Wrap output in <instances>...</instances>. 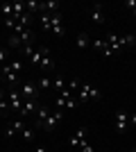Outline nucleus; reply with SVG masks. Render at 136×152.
I'll return each instance as SVG.
<instances>
[{
    "instance_id": "nucleus-9",
    "label": "nucleus",
    "mask_w": 136,
    "mask_h": 152,
    "mask_svg": "<svg viewBox=\"0 0 136 152\" xmlns=\"http://www.w3.org/2000/svg\"><path fill=\"white\" fill-rule=\"evenodd\" d=\"M127 127H129V114L127 111H116V129L118 132H127Z\"/></svg>"
},
{
    "instance_id": "nucleus-23",
    "label": "nucleus",
    "mask_w": 136,
    "mask_h": 152,
    "mask_svg": "<svg viewBox=\"0 0 136 152\" xmlns=\"http://www.w3.org/2000/svg\"><path fill=\"white\" fill-rule=\"evenodd\" d=\"M7 48H23V43H20V39H18V34H9V39H7Z\"/></svg>"
},
{
    "instance_id": "nucleus-7",
    "label": "nucleus",
    "mask_w": 136,
    "mask_h": 152,
    "mask_svg": "<svg viewBox=\"0 0 136 152\" xmlns=\"http://www.w3.org/2000/svg\"><path fill=\"white\" fill-rule=\"evenodd\" d=\"M23 129H25V125H23V118H16L14 123H9V125H7L5 136H7V139H14V136H16V134H20Z\"/></svg>"
},
{
    "instance_id": "nucleus-25",
    "label": "nucleus",
    "mask_w": 136,
    "mask_h": 152,
    "mask_svg": "<svg viewBox=\"0 0 136 152\" xmlns=\"http://www.w3.org/2000/svg\"><path fill=\"white\" fill-rule=\"evenodd\" d=\"M123 48H134V41H136V37L134 34H123Z\"/></svg>"
},
{
    "instance_id": "nucleus-15",
    "label": "nucleus",
    "mask_w": 136,
    "mask_h": 152,
    "mask_svg": "<svg viewBox=\"0 0 136 152\" xmlns=\"http://www.w3.org/2000/svg\"><path fill=\"white\" fill-rule=\"evenodd\" d=\"M104 41H107V45H109L113 52L123 50V39L118 37V34H113V32H111V34H107V39H104Z\"/></svg>"
},
{
    "instance_id": "nucleus-6",
    "label": "nucleus",
    "mask_w": 136,
    "mask_h": 152,
    "mask_svg": "<svg viewBox=\"0 0 136 152\" xmlns=\"http://www.w3.org/2000/svg\"><path fill=\"white\" fill-rule=\"evenodd\" d=\"M86 127H77V132L73 134L71 136V141H68V143H71V148H82L86 143Z\"/></svg>"
},
{
    "instance_id": "nucleus-16",
    "label": "nucleus",
    "mask_w": 136,
    "mask_h": 152,
    "mask_svg": "<svg viewBox=\"0 0 136 152\" xmlns=\"http://www.w3.org/2000/svg\"><path fill=\"white\" fill-rule=\"evenodd\" d=\"M59 2L57 0H48V2H41V14H48V16H52V14H59Z\"/></svg>"
},
{
    "instance_id": "nucleus-27",
    "label": "nucleus",
    "mask_w": 136,
    "mask_h": 152,
    "mask_svg": "<svg viewBox=\"0 0 136 152\" xmlns=\"http://www.w3.org/2000/svg\"><path fill=\"white\" fill-rule=\"evenodd\" d=\"M77 104H79V102L75 100V95H73V98H68V100H66V109H68V111H75V109H77Z\"/></svg>"
},
{
    "instance_id": "nucleus-29",
    "label": "nucleus",
    "mask_w": 136,
    "mask_h": 152,
    "mask_svg": "<svg viewBox=\"0 0 136 152\" xmlns=\"http://www.w3.org/2000/svg\"><path fill=\"white\" fill-rule=\"evenodd\" d=\"M7 59H9V50H7V48H0V64H7Z\"/></svg>"
},
{
    "instance_id": "nucleus-18",
    "label": "nucleus",
    "mask_w": 136,
    "mask_h": 152,
    "mask_svg": "<svg viewBox=\"0 0 136 152\" xmlns=\"http://www.w3.org/2000/svg\"><path fill=\"white\" fill-rule=\"evenodd\" d=\"M25 12L30 14V16L41 14V2H36V0H27V2H25Z\"/></svg>"
},
{
    "instance_id": "nucleus-5",
    "label": "nucleus",
    "mask_w": 136,
    "mask_h": 152,
    "mask_svg": "<svg viewBox=\"0 0 136 152\" xmlns=\"http://www.w3.org/2000/svg\"><path fill=\"white\" fill-rule=\"evenodd\" d=\"M50 32L55 37H64V23H61V14H52L50 16Z\"/></svg>"
},
{
    "instance_id": "nucleus-24",
    "label": "nucleus",
    "mask_w": 136,
    "mask_h": 152,
    "mask_svg": "<svg viewBox=\"0 0 136 152\" xmlns=\"http://www.w3.org/2000/svg\"><path fill=\"white\" fill-rule=\"evenodd\" d=\"M0 12L5 18H14V5L12 2H5V5H0Z\"/></svg>"
},
{
    "instance_id": "nucleus-12",
    "label": "nucleus",
    "mask_w": 136,
    "mask_h": 152,
    "mask_svg": "<svg viewBox=\"0 0 136 152\" xmlns=\"http://www.w3.org/2000/svg\"><path fill=\"white\" fill-rule=\"evenodd\" d=\"M41 104H39V100H25L23 102V107H20V111H18V116L23 118V116H27V114H36V109H39Z\"/></svg>"
},
{
    "instance_id": "nucleus-19",
    "label": "nucleus",
    "mask_w": 136,
    "mask_h": 152,
    "mask_svg": "<svg viewBox=\"0 0 136 152\" xmlns=\"http://www.w3.org/2000/svg\"><path fill=\"white\" fill-rule=\"evenodd\" d=\"M52 89L57 91V93H64V91H66V80L61 75H57L55 80H52Z\"/></svg>"
},
{
    "instance_id": "nucleus-36",
    "label": "nucleus",
    "mask_w": 136,
    "mask_h": 152,
    "mask_svg": "<svg viewBox=\"0 0 136 152\" xmlns=\"http://www.w3.org/2000/svg\"><path fill=\"white\" fill-rule=\"evenodd\" d=\"M129 152H136V148H132V150H129Z\"/></svg>"
},
{
    "instance_id": "nucleus-14",
    "label": "nucleus",
    "mask_w": 136,
    "mask_h": 152,
    "mask_svg": "<svg viewBox=\"0 0 136 152\" xmlns=\"http://www.w3.org/2000/svg\"><path fill=\"white\" fill-rule=\"evenodd\" d=\"M91 43H93V39H91L86 32H79L77 39H75V48H77V50H86V48H91Z\"/></svg>"
},
{
    "instance_id": "nucleus-30",
    "label": "nucleus",
    "mask_w": 136,
    "mask_h": 152,
    "mask_svg": "<svg viewBox=\"0 0 136 152\" xmlns=\"http://www.w3.org/2000/svg\"><path fill=\"white\" fill-rule=\"evenodd\" d=\"M9 66H12V70H16V73H20V68H23L20 61H9Z\"/></svg>"
},
{
    "instance_id": "nucleus-34",
    "label": "nucleus",
    "mask_w": 136,
    "mask_h": 152,
    "mask_svg": "<svg viewBox=\"0 0 136 152\" xmlns=\"http://www.w3.org/2000/svg\"><path fill=\"white\" fill-rule=\"evenodd\" d=\"M34 152H48V150H45V148H36Z\"/></svg>"
},
{
    "instance_id": "nucleus-22",
    "label": "nucleus",
    "mask_w": 136,
    "mask_h": 152,
    "mask_svg": "<svg viewBox=\"0 0 136 152\" xmlns=\"http://www.w3.org/2000/svg\"><path fill=\"white\" fill-rule=\"evenodd\" d=\"M36 86H39V91H50L52 89V80L50 77H39V82H36Z\"/></svg>"
},
{
    "instance_id": "nucleus-31",
    "label": "nucleus",
    "mask_w": 136,
    "mask_h": 152,
    "mask_svg": "<svg viewBox=\"0 0 136 152\" xmlns=\"http://www.w3.org/2000/svg\"><path fill=\"white\" fill-rule=\"evenodd\" d=\"M123 7H127V9H136V0H125Z\"/></svg>"
},
{
    "instance_id": "nucleus-13",
    "label": "nucleus",
    "mask_w": 136,
    "mask_h": 152,
    "mask_svg": "<svg viewBox=\"0 0 136 152\" xmlns=\"http://www.w3.org/2000/svg\"><path fill=\"white\" fill-rule=\"evenodd\" d=\"M18 39H20V43H23V48H25V45H34V41H36V34H34L32 27H25V30L18 34Z\"/></svg>"
},
{
    "instance_id": "nucleus-32",
    "label": "nucleus",
    "mask_w": 136,
    "mask_h": 152,
    "mask_svg": "<svg viewBox=\"0 0 136 152\" xmlns=\"http://www.w3.org/2000/svg\"><path fill=\"white\" fill-rule=\"evenodd\" d=\"M79 150H82V152H93V145H89V143H84V145L79 148Z\"/></svg>"
},
{
    "instance_id": "nucleus-8",
    "label": "nucleus",
    "mask_w": 136,
    "mask_h": 152,
    "mask_svg": "<svg viewBox=\"0 0 136 152\" xmlns=\"http://www.w3.org/2000/svg\"><path fill=\"white\" fill-rule=\"evenodd\" d=\"M91 20H93V23H95V25H102L104 23V7L100 5V2H95V5L91 7Z\"/></svg>"
},
{
    "instance_id": "nucleus-3",
    "label": "nucleus",
    "mask_w": 136,
    "mask_h": 152,
    "mask_svg": "<svg viewBox=\"0 0 136 152\" xmlns=\"http://www.w3.org/2000/svg\"><path fill=\"white\" fill-rule=\"evenodd\" d=\"M20 95H23V100H39L41 91L34 82H23L20 84Z\"/></svg>"
},
{
    "instance_id": "nucleus-17",
    "label": "nucleus",
    "mask_w": 136,
    "mask_h": 152,
    "mask_svg": "<svg viewBox=\"0 0 136 152\" xmlns=\"http://www.w3.org/2000/svg\"><path fill=\"white\" fill-rule=\"evenodd\" d=\"M34 116H36V127H39V129H41V127H43V123H45V118L50 116V109L41 104V107L36 109V114H34Z\"/></svg>"
},
{
    "instance_id": "nucleus-21",
    "label": "nucleus",
    "mask_w": 136,
    "mask_h": 152,
    "mask_svg": "<svg viewBox=\"0 0 136 152\" xmlns=\"http://www.w3.org/2000/svg\"><path fill=\"white\" fill-rule=\"evenodd\" d=\"M39 68H41V70H52V68H55V61H52L50 55H43V59H41V64H39Z\"/></svg>"
},
{
    "instance_id": "nucleus-20",
    "label": "nucleus",
    "mask_w": 136,
    "mask_h": 152,
    "mask_svg": "<svg viewBox=\"0 0 136 152\" xmlns=\"http://www.w3.org/2000/svg\"><path fill=\"white\" fill-rule=\"evenodd\" d=\"M66 89L71 91V93L77 95V91L82 89V80H79V77H73V80H68V86H66Z\"/></svg>"
},
{
    "instance_id": "nucleus-10",
    "label": "nucleus",
    "mask_w": 136,
    "mask_h": 152,
    "mask_svg": "<svg viewBox=\"0 0 136 152\" xmlns=\"http://www.w3.org/2000/svg\"><path fill=\"white\" fill-rule=\"evenodd\" d=\"M91 48H93V50H97V52H102V55H107V57H113V55H116V52L107 45V41H104V39H93Z\"/></svg>"
},
{
    "instance_id": "nucleus-37",
    "label": "nucleus",
    "mask_w": 136,
    "mask_h": 152,
    "mask_svg": "<svg viewBox=\"0 0 136 152\" xmlns=\"http://www.w3.org/2000/svg\"><path fill=\"white\" fill-rule=\"evenodd\" d=\"M134 48H136V41H134Z\"/></svg>"
},
{
    "instance_id": "nucleus-35",
    "label": "nucleus",
    "mask_w": 136,
    "mask_h": 152,
    "mask_svg": "<svg viewBox=\"0 0 136 152\" xmlns=\"http://www.w3.org/2000/svg\"><path fill=\"white\" fill-rule=\"evenodd\" d=\"M132 14H134V16H136V9H132Z\"/></svg>"
},
{
    "instance_id": "nucleus-11",
    "label": "nucleus",
    "mask_w": 136,
    "mask_h": 152,
    "mask_svg": "<svg viewBox=\"0 0 136 152\" xmlns=\"http://www.w3.org/2000/svg\"><path fill=\"white\" fill-rule=\"evenodd\" d=\"M2 75H5V82L12 86V89H16V82H18V73L16 70H12V66L9 64H5L2 66Z\"/></svg>"
},
{
    "instance_id": "nucleus-1",
    "label": "nucleus",
    "mask_w": 136,
    "mask_h": 152,
    "mask_svg": "<svg viewBox=\"0 0 136 152\" xmlns=\"http://www.w3.org/2000/svg\"><path fill=\"white\" fill-rule=\"evenodd\" d=\"M102 98V93H100V89H97L95 84H91V82H86V84H82V89L77 91V95H75V100L82 104V102H89V100H100Z\"/></svg>"
},
{
    "instance_id": "nucleus-26",
    "label": "nucleus",
    "mask_w": 136,
    "mask_h": 152,
    "mask_svg": "<svg viewBox=\"0 0 136 152\" xmlns=\"http://www.w3.org/2000/svg\"><path fill=\"white\" fill-rule=\"evenodd\" d=\"M39 20H41V30L50 32V16L48 14H39Z\"/></svg>"
},
{
    "instance_id": "nucleus-28",
    "label": "nucleus",
    "mask_w": 136,
    "mask_h": 152,
    "mask_svg": "<svg viewBox=\"0 0 136 152\" xmlns=\"http://www.w3.org/2000/svg\"><path fill=\"white\" fill-rule=\"evenodd\" d=\"M20 139H23V141H27V143H30V141L34 139V134H32V129H27V127H25V129H23V132H20Z\"/></svg>"
},
{
    "instance_id": "nucleus-2",
    "label": "nucleus",
    "mask_w": 136,
    "mask_h": 152,
    "mask_svg": "<svg viewBox=\"0 0 136 152\" xmlns=\"http://www.w3.org/2000/svg\"><path fill=\"white\" fill-rule=\"evenodd\" d=\"M61 121H64V111H59V109H57V111H52V114L45 118V123H43L41 129H45V132H55V129L61 125Z\"/></svg>"
},
{
    "instance_id": "nucleus-33",
    "label": "nucleus",
    "mask_w": 136,
    "mask_h": 152,
    "mask_svg": "<svg viewBox=\"0 0 136 152\" xmlns=\"http://www.w3.org/2000/svg\"><path fill=\"white\" fill-rule=\"evenodd\" d=\"M129 127H136V114H129Z\"/></svg>"
},
{
    "instance_id": "nucleus-4",
    "label": "nucleus",
    "mask_w": 136,
    "mask_h": 152,
    "mask_svg": "<svg viewBox=\"0 0 136 152\" xmlns=\"http://www.w3.org/2000/svg\"><path fill=\"white\" fill-rule=\"evenodd\" d=\"M7 100H9V109H14L16 111V116H18V111H20V107H23V95H20V91L18 89H9V93H7Z\"/></svg>"
}]
</instances>
